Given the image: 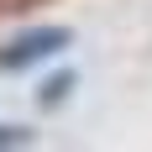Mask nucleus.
Here are the masks:
<instances>
[{"label":"nucleus","instance_id":"nucleus-1","mask_svg":"<svg viewBox=\"0 0 152 152\" xmlns=\"http://www.w3.org/2000/svg\"><path fill=\"white\" fill-rule=\"evenodd\" d=\"M68 42H74V31H68V26H31V31H21V37H11V42L0 47V74L37 68V63L58 58Z\"/></svg>","mask_w":152,"mask_h":152},{"label":"nucleus","instance_id":"nucleus-2","mask_svg":"<svg viewBox=\"0 0 152 152\" xmlns=\"http://www.w3.org/2000/svg\"><path fill=\"white\" fill-rule=\"evenodd\" d=\"M68 89H74V74H58V79H47V84H42V105H58V100H63Z\"/></svg>","mask_w":152,"mask_h":152}]
</instances>
